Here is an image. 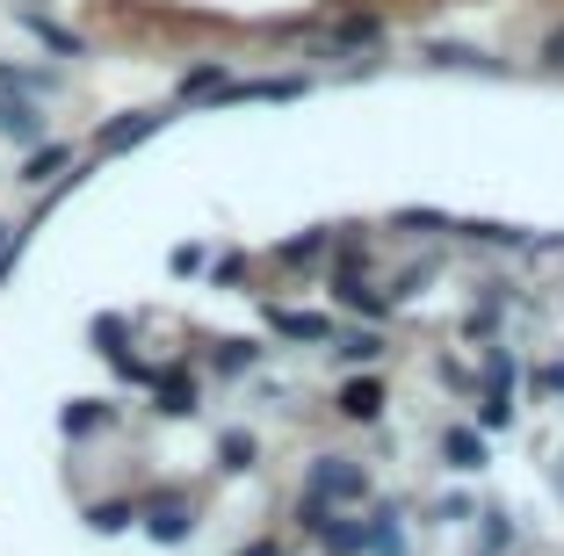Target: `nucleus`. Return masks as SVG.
<instances>
[{"label":"nucleus","mask_w":564,"mask_h":556,"mask_svg":"<svg viewBox=\"0 0 564 556\" xmlns=\"http://www.w3.org/2000/svg\"><path fill=\"white\" fill-rule=\"evenodd\" d=\"M304 491H312V499H326V506H340V513L377 506V477H369L362 456H312V470H304Z\"/></svg>","instance_id":"f257e3e1"},{"label":"nucleus","mask_w":564,"mask_h":556,"mask_svg":"<svg viewBox=\"0 0 564 556\" xmlns=\"http://www.w3.org/2000/svg\"><path fill=\"white\" fill-rule=\"evenodd\" d=\"M326 290H333V304H340L348 318H362V326H391V318H399V296L377 290L369 275H340V268H326Z\"/></svg>","instance_id":"f03ea898"},{"label":"nucleus","mask_w":564,"mask_h":556,"mask_svg":"<svg viewBox=\"0 0 564 556\" xmlns=\"http://www.w3.org/2000/svg\"><path fill=\"white\" fill-rule=\"evenodd\" d=\"M434 456H442V470L478 477L485 462H492V434H485L478 419H456V426H442V434H434Z\"/></svg>","instance_id":"7ed1b4c3"},{"label":"nucleus","mask_w":564,"mask_h":556,"mask_svg":"<svg viewBox=\"0 0 564 556\" xmlns=\"http://www.w3.org/2000/svg\"><path fill=\"white\" fill-rule=\"evenodd\" d=\"M138 506H145V535L166 542V549L196 535V499H182V491H145Z\"/></svg>","instance_id":"20e7f679"},{"label":"nucleus","mask_w":564,"mask_h":556,"mask_svg":"<svg viewBox=\"0 0 564 556\" xmlns=\"http://www.w3.org/2000/svg\"><path fill=\"white\" fill-rule=\"evenodd\" d=\"M333 412H340L348 426H377L383 412H391V391H383L377 369H355V377L340 383V391H333Z\"/></svg>","instance_id":"39448f33"},{"label":"nucleus","mask_w":564,"mask_h":556,"mask_svg":"<svg viewBox=\"0 0 564 556\" xmlns=\"http://www.w3.org/2000/svg\"><path fill=\"white\" fill-rule=\"evenodd\" d=\"M529 239H535L529 225H499V217H470V225H456V246H478V253H499V261H521Z\"/></svg>","instance_id":"423d86ee"},{"label":"nucleus","mask_w":564,"mask_h":556,"mask_svg":"<svg viewBox=\"0 0 564 556\" xmlns=\"http://www.w3.org/2000/svg\"><path fill=\"white\" fill-rule=\"evenodd\" d=\"M268 332L275 340H290V347H333V318L326 312H297V304H268Z\"/></svg>","instance_id":"0eeeda50"},{"label":"nucleus","mask_w":564,"mask_h":556,"mask_svg":"<svg viewBox=\"0 0 564 556\" xmlns=\"http://www.w3.org/2000/svg\"><path fill=\"white\" fill-rule=\"evenodd\" d=\"M413 549V513L405 499H377L369 506V556H405Z\"/></svg>","instance_id":"6e6552de"},{"label":"nucleus","mask_w":564,"mask_h":556,"mask_svg":"<svg viewBox=\"0 0 564 556\" xmlns=\"http://www.w3.org/2000/svg\"><path fill=\"white\" fill-rule=\"evenodd\" d=\"M333 361H340V369H377L383 355H391V332L383 326H362V318H355V326H340L333 332V347H326Z\"/></svg>","instance_id":"1a4fd4ad"},{"label":"nucleus","mask_w":564,"mask_h":556,"mask_svg":"<svg viewBox=\"0 0 564 556\" xmlns=\"http://www.w3.org/2000/svg\"><path fill=\"white\" fill-rule=\"evenodd\" d=\"M377 44H383V15L355 8V15H340L326 30V44H318V51H326V58H355V51H377Z\"/></svg>","instance_id":"9d476101"},{"label":"nucleus","mask_w":564,"mask_h":556,"mask_svg":"<svg viewBox=\"0 0 564 556\" xmlns=\"http://www.w3.org/2000/svg\"><path fill=\"white\" fill-rule=\"evenodd\" d=\"M420 58H427V66H442V73H485V80H499V73H507V58H492V51H478V44H448V36L420 44Z\"/></svg>","instance_id":"9b49d317"},{"label":"nucleus","mask_w":564,"mask_h":556,"mask_svg":"<svg viewBox=\"0 0 564 556\" xmlns=\"http://www.w3.org/2000/svg\"><path fill=\"white\" fill-rule=\"evenodd\" d=\"M152 412H160V419H196V412H203V383L188 377V361H174V369L160 377V391H152Z\"/></svg>","instance_id":"f8f14e48"},{"label":"nucleus","mask_w":564,"mask_h":556,"mask_svg":"<svg viewBox=\"0 0 564 556\" xmlns=\"http://www.w3.org/2000/svg\"><path fill=\"white\" fill-rule=\"evenodd\" d=\"M160 123H166L160 109H131V116H117V123H101V138H95V160H117V152L145 145V138L160 131Z\"/></svg>","instance_id":"ddd939ff"},{"label":"nucleus","mask_w":564,"mask_h":556,"mask_svg":"<svg viewBox=\"0 0 564 556\" xmlns=\"http://www.w3.org/2000/svg\"><path fill=\"white\" fill-rule=\"evenodd\" d=\"M275 268H290V275H318V268H333V231H297V239L275 246Z\"/></svg>","instance_id":"4468645a"},{"label":"nucleus","mask_w":564,"mask_h":556,"mask_svg":"<svg viewBox=\"0 0 564 556\" xmlns=\"http://www.w3.org/2000/svg\"><path fill=\"white\" fill-rule=\"evenodd\" d=\"M312 542H318L326 556H369V506H362V513H333V521L318 527Z\"/></svg>","instance_id":"2eb2a0df"},{"label":"nucleus","mask_w":564,"mask_h":556,"mask_svg":"<svg viewBox=\"0 0 564 556\" xmlns=\"http://www.w3.org/2000/svg\"><path fill=\"white\" fill-rule=\"evenodd\" d=\"M0 138H15V145H44L36 95H8V87H0Z\"/></svg>","instance_id":"dca6fc26"},{"label":"nucleus","mask_w":564,"mask_h":556,"mask_svg":"<svg viewBox=\"0 0 564 556\" xmlns=\"http://www.w3.org/2000/svg\"><path fill=\"white\" fill-rule=\"evenodd\" d=\"M470 527H478V556H514L521 549V521L507 506H485Z\"/></svg>","instance_id":"f3484780"},{"label":"nucleus","mask_w":564,"mask_h":556,"mask_svg":"<svg viewBox=\"0 0 564 556\" xmlns=\"http://www.w3.org/2000/svg\"><path fill=\"white\" fill-rule=\"evenodd\" d=\"M470 405H478V412H470V419H478L485 434H492V441H499V434H514V426H521V391H478V397H470Z\"/></svg>","instance_id":"a211bd4d"},{"label":"nucleus","mask_w":564,"mask_h":556,"mask_svg":"<svg viewBox=\"0 0 564 556\" xmlns=\"http://www.w3.org/2000/svg\"><path fill=\"white\" fill-rule=\"evenodd\" d=\"M253 462H261V441H253L247 426H225V434H217V470H225V477H247Z\"/></svg>","instance_id":"6ab92c4d"},{"label":"nucleus","mask_w":564,"mask_h":556,"mask_svg":"<svg viewBox=\"0 0 564 556\" xmlns=\"http://www.w3.org/2000/svg\"><path fill=\"white\" fill-rule=\"evenodd\" d=\"M456 225L464 217L448 210H391V231H405V239H456Z\"/></svg>","instance_id":"aec40b11"},{"label":"nucleus","mask_w":564,"mask_h":556,"mask_svg":"<svg viewBox=\"0 0 564 556\" xmlns=\"http://www.w3.org/2000/svg\"><path fill=\"white\" fill-rule=\"evenodd\" d=\"M138 521H145L138 499H95V506H87V527H95V535H123V527H138Z\"/></svg>","instance_id":"412c9836"},{"label":"nucleus","mask_w":564,"mask_h":556,"mask_svg":"<svg viewBox=\"0 0 564 556\" xmlns=\"http://www.w3.org/2000/svg\"><path fill=\"white\" fill-rule=\"evenodd\" d=\"M529 397L535 405H564V347L543 361H529Z\"/></svg>","instance_id":"4be33fe9"},{"label":"nucleus","mask_w":564,"mask_h":556,"mask_svg":"<svg viewBox=\"0 0 564 556\" xmlns=\"http://www.w3.org/2000/svg\"><path fill=\"white\" fill-rule=\"evenodd\" d=\"M261 355H268L261 340H217L210 369H217V377H253V369H261Z\"/></svg>","instance_id":"5701e85b"},{"label":"nucleus","mask_w":564,"mask_h":556,"mask_svg":"<svg viewBox=\"0 0 564 556\" xmlns=\"http://www.w3.org/2000/svg\"><path fill=\"white\" fill-rule=\"evenodd\" d=\"M478 499H470V491H442V499H427V521L434 527H470V521H478Z\"/></svg>","instance_id":"b1692460"},{"label":"nucleus","mask_w":564,"mask_h":556,"mask_svg":"<svg viewBox=\"0 0 564 556\" xmlns=\"http://www.w3.org/2000/svg\"><path fill=\"white\" fill-rule=\"evenodd\" d=\"M22 30H30L36 36V44H51V51H58V58H80V36H73V30H58V22H51V15H36V8H22Z\"/></svg>","instance_id":"393cba45"},{"label":"nucleus","mask_w":564,"mask_h":556,"mask_svg":"<svg viewBox=\"0 0 564 556\" xmlns=\"http://www.w3.org/2000/svg\"><path fill=\"white\" fill-rule=\"evenodd\" d=\"M58 426H66L73 441H87V434H101V426H109V405H101V397H73V405L58 412Z\"/></svg>","instance_id":"a878e982"},{"label":"nucleus","mask_w":564,"mask_h":556,"mask_svg":"<svg viewBox=\"0 0 564 556\" xmlns=\"http://www.w3.org/2000/svg\"><path fill=\"white\" fill-rule=\"evenodd\" d=\"M66 166H73V145H36L30 160H22V174H15V181L44 188V181H51V174H66Z\"/></svg>","instance_id":"bb28decb"},{"label":"nucleus","mask_w":564,"mask_h":556,"mask_svg":"<svg viewBox=\"0 0 564 556\" xmlns=\"http://www.w3.org/2000/svg\"><path fill=\"white\" fill-rule=\"evenodd\" d=\"M442 275V253H427V261H413V268H399V275H391V296H399V304H413V296H427V282Z\"/></svg>","instance_id":"cd10ccee"},{"label":"nucleus","mask_w":564,"mask_h":556,"mask_svg":"<svg viewBox=\"0 0 564 556\" xmlns=\"http://www.w3.org/2000/svg\"><path fill=\"white\" fill-rule=\"evenodd\" d=\"M0 87H8V95H51V87H58V73H44V66H15V58H8V66H0Z\"/></svg>","instance_id":"c85d7f7f"},{"label":"nucleus","mask_w":564,"mask_h":556,"mask_svg":"<svg viewBox=\"0 0 564 556\" xmlns=\"http://www.w3.org/2000/svg\"><path fill=\"white\" fill-rule=\"evenodd\" d=\"M217 87H225V58H203L196 73H182V87H174V95H182V101H210Z\"/></svg>","instance_id":"c756f323"},{"label":"nucleus","mask_w":564,"mask_h":556,"mask_svg":"<svg viewBox=\"0 0 564 556\" xmlns=\"http://www.w3.org/2000/svg\"><path fill=\"white\" fill-rule=\"evenodd\" d=\"M87 340H95V347H101V355L117 361V355H123V340H131V318H123V312H101V318H95V326H87Z\"/></svg>","instance_id":"7c9ffc66"},{"label":"nucleus","mask_w":564,"mask_h":556,"mask_svg":"<svg viewBox=\"0 0 564 556\" xmlns=\"http://www.w3.org/2000/svg\"><path fill=\"white\" fill-rule=\"evenodd\" d=\"M521 261H535V268H564V231H535Z\"/></svg>","instance_id":"2f4dec72"},{"label":"nucleus","mask_w":564,"mask_h":556,"mask_svg":"<svg viewBox=\"0 0 564 556\" xmlns=\"http://www.w3.org/2000/svg\"><path fill=\"white\" fill-rule=\"evenodd\" d=\"M535 66H543V73H564V22H550V30H543V44H535Z\"/></svg>","instance_id":"473e14b6"},{"label":"nucleus","mask_w":564,"mask_h":556,"mask_svg":"<svg viewBox=\"0 0 564 556\" xmlns=\"http://www.w3.org/2000/svg\"><path fill=\"white\" fill-rule=\"evenodd\" d=\"M166 268H174V275H203V268H210V246H174Z\"/></svg>","instance_id":"72a5a7b5"},{"label":"nucleus","mask_w":564,"mask_h":556,"mask_svg":"<svg viewBox=\"0 0 564 556\" xmlns=\"http://www.w3.org/2000/svg\"><path fill=\"white\" fill-rule=\"evenodd\" d=\"M247 268H253L247 253H217V268H210V290H232V282L247 275Z\"/></svg>","instance_id":"f704fd0d"},{"label":"nucleus","mask_w":564,"mask_h":556,"mask_svg":"<svg viewBox=\"0 0 564 556\" xmlns=\"http://www.w3.org/2000/svg\"><path fill=\"white\" fill-rule=\"evenodd\" d=\"M22 246H30V225H22V231H15V246L0 253V282H8V275H15V268H22Z\"/></svg>","instance_id":"c9c22d12"},{"label":"nucleus","mask_w":564,"mask_h":556,"mask_svg":"<svg viewBox=\"0 0 564 556\" xmlns=\"http://www.w3.org/2000/svg\"><path fill=\"white\" fill-rule=\"evenodd\" d=\"M15 231H22V225H0V253H8V246H15Z\"/></svg>","instance_id":"e433bc0d"},{"label":"nucleus","mask_w":564,"mask_h":556,"mask_svg":"<svg viewBox=\"0 0 564 556\" xmlns=\"http://www.w3.org/2000/svg\"><path fill=\"white\" fill-rule=\"evenodd\" d=\"M550 484H557V499H564V456H557V470H550Z\"/></svg>","instance_id":"4c0bfd02"}]
</instances>
